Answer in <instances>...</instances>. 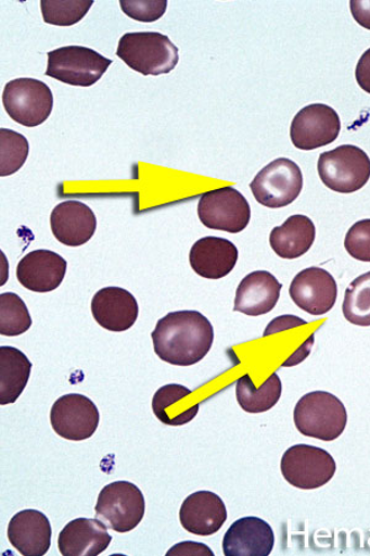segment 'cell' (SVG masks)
<instances>
[{"instance_id":"836d02e7","label":"cell","mask_w":370,"mask_h":556,"mask_svg":"<svg viewBox=\"0 0 370 556\" xmlns=\"http://www.w3.org/2000/svg\"><path fill=\"white\" fill-rule=\"evenodd\" d=\"M171 555H207L214 556L213 551L209 546H206L202 543L196 542H183L179 543L170 548L167 553V556Z\"/></svg>"},{"instance_id":"3957f363","label":"cell","mask_w":370,"mask_h":556,"mask_svg":"<svg viewBox=\"0 0 370 556\" xmlns=\"http://www.w3.org/2000/svg\"><path fill=\"white\" fill-rule=\"evenodd\" d=\"M345 405L330 392L306 393L294 409V424L297 430L309 438L323 442L336 441L347 426Z\"/></svg>"},{"instance_id":"4dcf8cb0","label":"cell","mask_w":370,"mask_h":556,"mask_svg":"<svg viewBox=\"0 0 370 556\" xmlns=\"http://www.w3.org/2000/svg\"><path fill=\"white\" fill-rule=\"evenodd\" d=\"M347 253L359 262L370 263V219L359 220L347 231Z\"/></svg>"},{"instance_id":"8992f818","label":"cell","mask_w":370,"mask_h":556,"mask_svg":"<svg viewBox=\"0 0 370 556\" xmlns=\"http://www.w3.org/2000/svg\"><path fill=\"white\" fill-rule=\"evenodd\" d=\"M44 75L62 84L90 87L103 77L113 61L85 47H65L48 53Z\"/></svg>"},{"instance_id":"277c9868","label":"cell","mask_w":370,"mask_h":556,"mask_svg":"<svg viewBox=\"0 0 370 556\" xmlns=\"http://www.w3.org/2000/svg\"><path fill=\"white\" fill-rule=\"evenodd\" d=\"M318 172L322 184L331 191L355 193L369 181L370 159L358 147L341 146L320 155Z\"/></svg>"},{"instance_id":"30bf717a","label":"cell","mask_w":370,"mask_h":556,"mask_svg":"<svg viewBox=\"0 0 370 556\" xmlns=\"http://www.w3.org/2000/svg\"><path fill=\"white\" fill-rule=\"evenodd\" d=\"M197 215L207 229L238 235L251 220V207L233 187H222L204 193L197 204Z\"/></svg>"},{"instance_id":"7c38bea8","label":"cell","mask_w":370,"mask_h":556,"mask_svg":"<svg viewBox=\"0 0 370 556\" xmlns=\"http://www.w3.org/2000/svg\"><path fill=\"white\" fill-rule=\"evenodd\" d=\"M341 131V119L335 110L327 104H310L294 116L291 138L296 149L310 151L328 147Z\"/></svg>"},{"instance_id":"44dd1931","label":"cell","mask_w":370,"mask_h":556,"mask_svg":"<svg viewBox=\"0 0 370 556\" xmlns=\"http://www.w3.org/2000/svg\"><path fill=\"white\" fill-rule=\"evenodd\" d=\"M113 536L99 519L77 518L62 529L59 549L65 556H97L111 545Z\"/></svg>"},{"instance_id":"f546056e","label":"cell","mask_w":370,"mask_h":556,"mask_svg":"<svg viewBox=\"0 0 370 556\" xmlns=\"http://www.w3.org/2000/svg\"><path fill=\"white\" fill-rule=\"evenodd\" d=\"M93 0H79V2H53L42 0L41 12L44 23L58 26H71L79 23L93 5Z\"/></svg>"},{"instance_id":"2e32d148","label":"cell","mask_w":370,"mask_h":556,"mask_svg":"<svg viewBox=\"0 0 370 556\" xmlns=\"http://www.w3.org/2000/svg\"><path fill=\"white\" fill-rule=\"evenodd\" d=\"M275 548V532L264 519H238L224 535L222 551L227 556H268Z\"/></svg>"},{"instance_id":"6da1fadb","label":"cell","mask_w":370,"mask_h":556,"mask_svg":"<svg viewBox=\"0 0 370 556\" xmlns=\"http://www.w3.org/2000/svg\"><path fill=\"white\" fill-rule=\"evenodd\" d=\"M156 355L170 365L192 366L203 361L214 343V328L201 312L168 313L152 331Z\"/></svg>"},{"instance_id":"4fadbf2b","label":"cell","mask_w":370,"mask_h":556,"mask_svg":"<svg viewBox=\"0 0 370 556\" xmlns=\"http://www.w3.org/2000/svg\"><path fill=\"white\" fill-rule=\"evenodd\" d=\"M337 293L335 278L320 267L305 268L294 277L289 289L296 306L311 316H322L335 307Z\"/></svg>"},{"instance_id":"484cf974","label":"cell","mask_w":370,"mask_h":556,"mask_svg":"<svg viewBox=\"0 0 370 556\" xmlns=\"http://www.w3.org/2000/svg\"><path fill=\"white\" fill-rule=\"evenodd\" d=\"M283 384L277 374H272L259 389L250 375H243L237 382V397L240 407L247 414H264L272 409L282 397Z\"/></svg>"},{"instance_id":"52a82bcc","label":"cell","mask_w":370,"mask_h":556,"mask_svg":"<svg viewBox=\"0 0 370 556\" xmlns=\"http://www.w3.org/2000/svg\"><path fill=\"white\" fill-rule=\"evenodd\" d=\"M281 470L288 483L302 490H316L335 477L336 462L321 447L299 444L282 456Z\"/></svg>"},{"instance_id":"7402d4cb","label":"cell","mask_w":370,"mask_h":556,"mask_svg":"<svg viewBox=\"0 0 370 556\" xmlns=\"http://www.w3.org/2000/svg\"><path fill=\"white\" fill-rule=\"evenodd\" d=\"M283 286L268 271H255L240 282L234 299V312L250 317L264 316L277 306Z\"/></svg>"},{"instance_id":"8d00e7d4","label":"cell","mask_w":370,"mask_h":556,"mask_svg":"<svg viewBox=\"0 0 370 556\" xmlns=\"http://www.w3.org/2000/svg\"><path fill=\"white\" fill-rule=\"evenodd\" d=\"M314 334L308 340H306L305 344L301 346V349L297 350V352L293 356L289 357L288 361L282 366L291 367L304 362L305 358L308 357V355L310 354Z\"/></svg>"},{"instance_id":"d590c367","label":"cell","mask_w":370,"mask_h":556,"mask_svg":"<svg viewBox=\"0 0 370 556\" xmlns=\"http://www.w3.org/2000/svg\"><path fill=\"white\" fill-rule=\"evenodd\" d=\"M349 8L352 15L355 17V21L360 26H363L365 29L370 30V2H362V0H352Z\"/></svg>"},{"instance_id":"f1b7e54d","label":"cell","mask_w":370,"mask_h":556,"mask_svg":"<svg viewBox=\"0 0 370 556\" xmlns=\"http://www.w3.org/2000/svg\"><path fill=\"white\" fill-rule=\"evenodd\" d=\"M29 156V141L22 134L0 129V176L20 172Z\"/></svg>"},{"instance_id":"9c48e42d","label":"cell","mask_w":370,"mask_h":556,"mask_svg":"<svg viewBox=\"0 0 370 556\" xmlns=\"http://www.w3.org/2000/svg\"><path fill=\"white\" fill-rule=\"evenodd\" d=\"M250 188L256 201L265 207H286L302 193V169L292 160L277 159L260 169Z\"/></svg>"},{"instance_id":"cb8c5ba5","label":"cell","mask_w":370,"mask_h":556,"mask_svg":"<svg viewBox=\"0 0 370 556\" xmlns=\"http://www.w3.org/2000/svg\"><path fill=\"white\" fill-rule=\"evenodd\" d=\"M316 238L312 220L306 215H292L283 226L270 232L269 243L275 253L282 258L293 260L308 253Z\"/></svg>"},{"instance_id":"ba28073f","label":"cell","mask_w":370,"mask_h":556,"mask_svg":"<svg viewBox=\"0 0 370 556\" xmlns=\"http://www.w3.org/2000/svg\"><path fill=\"white\" fill-rule=\"evenodd\" d=\"M3 104L14 122L35 128L49 119L53 94L50 87L39 79L16 78L5 85Z\"/></svg>"},{"instance_id":"e575fe53","label":"cell","mask_w":370,"mask_h":556,"mask_svg":"<svg viewBox=\"0 0 370 556\" xmlns=\"http://www.w3.org/2000/svg\"><path fill=\"white\" fill-rule=\"evenodd\" d=\"M356 79L359 87L370 94V49H368L358 61Z\"/></svg>"},{"instance_id":"d6986e66","label":"cell","mask_w":370,"mask_h":556,"mask_svg":"<svg viewBox=\"0 0 370 556\" xmlns=\"http://www.w3.org/2000/svg\"><path fill=\"white\" fill-rule=\"evenodd\" d=\"M52 528L40 510L25 509L16 514L8 526V540L25 556H42L51 546Z\"/></svg>"},{"instance_id":"d4e9b609","label":"cell","mask_w":370,"mask_h":556,"mask_svg":"<svg viewBox=\"0 0 370 556\" xmlns=\"http://www.w3.org/2000/svg\"><path fill=\"white\" fill-rule=\"evenodd\" d=\"M33 364L20 349L0 346V405H12L28 384Z\"/></svg>"},{"instance_id":"7a4b0ae2","label":"cell","mask_w":370,"mask_h":556,"mask_svg":"<svg viewBox=\"0 0 370 556\" xmlns=\"http://www.w3.org/2000/svg\"><path fill=\"white\" fill-rule=\"evenodd\" d=\"M116 55L143 76L168 75L179 62L178 48L161 33L125 34Z\"/></svg>"},{"instance_id":"ac0fdd59","label":"cell","mask_w":370,"mask_h":556,"mask_svg":"<svg viewBox=\"0 0 370 556\" xmlns=\"http://www.w3.org/2000/svg\"><path fill=\"white\" fill-rule=\"evenodd\" d=\"M92 313L99 326L120 333L137 323L139 304L129 291L120 287H105L94 294Z\"/></svg>"},{"instance_id":"603a6c76","label":"cell","mask_w":370,"mask_h":556,"mask_svg":"<svg viewBox=\"0 0 370 556\" xmlns=\"http://www.w3.org/2000/svg\"><path fill=\"white\" fill-rule=\"evenodd\" d=\"M192 390L186 386L170 383L161 388L153 396L152 410L162 424L182 427L192 421L201 408V402H194Z\"/></svg>"},{"instance_id":"e0dca14e","label":"cell","mask_w":370,"mask_h":556,"mask_svg":"<svg viewBox=\"0 0 370 556\" xmlns=\"http://www.w3.org/2000/svg\"><path fill=\"white\" fill-rule=\"evenodd\" d=\"M50 220L53 236L66 247L87 244L97 230L94 212L79 201L60 203L52 211Z\"/></svg>"},{"instance_id":"9a60e30c","label":"cell","mask_w":370,"mask_h":556,"mask_svg":"<svg viewBox=\"0 0 370 556\" xmlns=\"http://www.w3.org/2000/svg\"><path fill=\"white\" fill-rule=\"evenodd\" d=\"M179 519L187 532L209 536L218 533L228 521V510L216 493L197 491L184 500Z\"/></svg>"},{"instance_id":"5b68a950","label":"cell","mask_w":370,"mask_h":556,"mask_svg":"<svg viewBox=\"0 0 370 556\" xmlns=\"http://www.w3.org/2000/svg\"><path fill=\"white\" fill-rule=\"evenodd\" d=\"M144 508L143 493L137 485L129 481H115L99 493L95 515L107 529L128 533L141 523Z\"/></svg>"},{"instance_id":"5bb4252c","label":"cell","mask_w":370,"mask_h":556,"mask_svg":"<svg viewBox=\"0 0 370 556\" xmlns=\"http://www.w3.org/2000/svg\"><path fill=\"white\" fill-rule=\"evenodd\" d=\"M67 273V262L50 250H35L16 267L17 281L26 290L48 293L59 289Z\"/></svg>"},{"instance_id":"1f68e13d","label":"cell","mask_w":370,"mask_h":556,"mask_svg":"<svg viewBox=\"0 0 370 556\" xmlns=\"http://www.w3.org/2000/svg\"><path fill=\"white\" fill-rule=\"evenodd\" d=\"M168 3L166 0L158 2H140V0H120V7L124 14L131 20L141 23L157 22L167 11Z\"/></svg>"},{"instance_id":"4316f807","label":"cell","mask_w":370,"mask_h":556,"mask_svg":"<svg viewBox=\"0 0 370 556\" xmlns=\"http://www.w3.org/2000/svg\"><path fill=\"white\" fill-rule=\"evenodd\" d=\"M343 316L358 327H370V273L348 286L342 304Z\"/></svg>"},{"instance_id":"83f0119b","label":"cell","mask_w":370,"mask_h":556,"mask_svg":"<svg viewBox=\"0 0 370 556\" xmlns=\"http://www.w3.org/2000/svg\"><path fill=\"white\" fill-rule=\"evenodd\" d=\"M33 319L28 307L20 295L7 292L0 294V334L17 337L28 331Z\"/></svg>"},{"instance_id":"8fae6325","label":"cell","mask_w":370,"mask_h":556,"mask_svg":"<svg viewBox=\"0 0 370 556\" xmlns=\"http://www.w3.org/2000/svg\"><path fill=\"white\" fill-rule=\"evenodd\" d=\"M50 419L61 438L82 442L94 435L101 415L92 400L84 394L69 393L53 403Z\"/></svg>"},{"instance_id":"ffe728a7","label":"cell","mask_w":370,"mask_h":556,"mask_svg":"<svg viewBox=\"0 0 370 556\" xmlns=\"http://www.w3.org/2000/svg\"><path fill=\"white\" fill-rule=\"evenodd\" d=\"M239 250L230 240L206 237L197 240L189 254V262L196 275L207 280H220L237 266Z\"/></svg>"},{"instance_id":"d6a6232c","label":"cell","mask_w":370,"mask_h":556,"mask_svg":"<svg viewBox=\"0 0 370 556\" xmlns=\"http://www.w3.org/2000/svg\"><path fill=\"white\" fill-rule=\"evenodd\" d=\"M306 325H308V321L296 316L278 317L269 323L268 327L266 328L264 337L266 338L268 336L281 333V331H285L289 329Z\"/></svg>"}]
</instances>
